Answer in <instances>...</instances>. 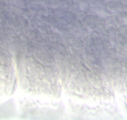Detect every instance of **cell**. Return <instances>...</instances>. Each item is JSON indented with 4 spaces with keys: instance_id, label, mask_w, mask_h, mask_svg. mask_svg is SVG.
<instances>
[{
    "instance_id": "cell-1",
    "label": "cell",
    "mask_w": 127,
    "mask_h": 120,
    "mask_svg": "<svg viewBox=\"0 0 127 120\" xmlns=\"http://www.w3.org/2000/svg\"><path fill=\"white\" fill-rule=\"evenodd\" d=\"M50 47L55 49L62 55H64L66 53V49L64 46L62 44L54 43L53 44H50Z\"/></svg>"
}]
</instances>
